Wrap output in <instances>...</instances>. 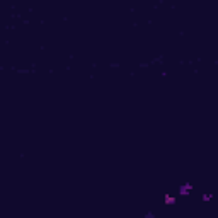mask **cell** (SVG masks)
I'll return each mask as SVG.
<instances>
[{
    "label": "cell",
    "mask_w": 218,
    "mask_h": 218,
    "mask_svg": "<svg viewBox=\"0 0 218 218\" xmlns=\"http://www.w3.org/2000/svg\"><path fill=\"white\" fill-rule=\"evenodd\" d=\"M191 191H193V186L188 182V184H182V186L179 188V194H181V196H188Z\"/></svg>",
    "instance_id": "obj_1"
},
{
    "label": "cell",
    "mask_w": 218,
    "mask_h": 218,
    "mask_svg": "<svg viewBox=\"0 0 218 218\" xmlns=\"http://www.w3.org/2000/svg\"><path fill=\"white\" fill-rule=\"evenodd\" d=\"M211 199V194H203V201H210Z\"/></svg>",
    "instance_id": "obj_2"
},
{
    "label": "cell",
    "mask_w": 218,
    "mask_h": 218,
    "mask_svg": "<svg viewBox=\"0 0 218 218\" xmlns=\"http://www.w3.org/2000/svg\"><path fill=\"white\" fill-rule=\"evenodd\" d=\"M165 201H167V203H174V198H171V196H165Z\"/></svg>",
    "instance_id": "obj_3"
}]
</instances>
